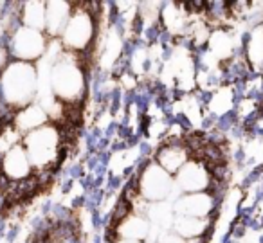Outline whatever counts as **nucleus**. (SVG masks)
<instances>
[{"label": "nucleus", "instance_id": "f257e3e1", "mask_svg": "<svg viewBox=\"0 0 263 243\" xmlns=\"http://www.w3.org/2000/svg\"><path fill=\"white\" fill-rule=\"evenodd\" d=\"M88 69L83 58L63 51L49 69V88L58 103L65 106V124L76 123L88 96Z\"/></svg>", "mask_w": 263, "mask_h": 243}, {"label": "nucleus", "instance_id": "f03ea898", "mask_svg": "<svg viewBox=\"0 0 263 243\" xmlns=\"http://www.w3.org/2000/svg\"><path fill=\"white\" fill-rule=\"evenodd\" d=\"M65 128L47 123L22 137V146L36 175H54L63 160L67 144Z\"/></svg>", "mask_w": 263, "mask_h": 243}, {"label": "nucleus", "instance_id": "7ed1b4c3", "mask_svg": "<svg viewBox=\"0 0 263 243\" xmlns=\"http://www.w3.org/2000/svg\"><path fill=\"white\" fill-rule=\"evenodd\" d=\"M38 98V69L36 63L11 62L0 69V103L13 110L34 103Z\"/></svg>", "mask_w": 263, "mask_h": 243}, {"label": "nucleus", "instance_id": "20e7f679", "mask_svg": "<svg viewBox=\"0 0 263 243\" xmlns=\"http://www.w3.org/2000/svg\"><path fill=\"white\" fill-rule=\"evenodd\" d=\"M98 4L90 2H74L72 15L58 38L60 45L65 52L83 58L99 38V16L101 11L96 13Z\"/></svg>", "mask_w": 263, "mask_h": 243}, {"label": "nucleus", "instance_id": "39448f33", "mask_svg": "<svg viewBox=\"0 0 263 243\" xmlns=\"http://www.w3.org/2000/svg\"><path fill=\"white\" fill-rule=\"evenodd\" d=\"M132 185L136 189L137 198L146 203L173 202V198L177 196L173 175L162 170L154 159L144 160L136 173V178L132 180Z\"/></svg>", "mask_w": 263, "mask_h": 243}, {"label": "nucleus", "instance_id": "423d86ee", "mask_svg": "<svg viewBox=\"0 0 263 243\" xmlns=\"http://www.w3.org/2000/svg\"><path fill=\"white\" fill-rule=\"evenodd\" d=\"M49 38L42 31H34L29 27H16L13 33H2L0 45L6 47L9 58L16 62L38 63L45 56L49 47Z\"/></svg>", "mask_w": 263, "mask_h": 243}, {"label": "nucleus", "instance_id": "0eeeda50", "mask_svg": "<svg viewBox=\"0 0 263 243\" xmlns=\"http://www.w3.org/2000/svg\"><path fill=\"white\" fill-rule=\"evenodd\" d=\"M175 191L177 195H190V193H205L211 191L220 195L218 188L222 182H218L213 175V170L205 160L198 157H191L175 175Z\"/></svg>", "mask_w": 263, "mask_h": 243}, {"label": "nucleus", "instance_id": "6e6552de", "mask_svg": "<svg viewBox=\"0 0 263 243\" xmlns=\"http://www.w3.org/2000/svg\"><path fill=\"white\" fill-rule=\"evenodd\" d=\"M175 216L190 218H216L220 207V195L211 191L177 195L172 202Z\"/></svg>", "mask_w": 263, "mask_h": 243}, {"label": "nucleus", "instance_id": "1a4fd4ad", "mask_svg": "<svg viewBox=\"0 0 263 243\" xmlns=\"http://www.w3.org/2000/svg\"><path fill=\"white\" fill-rule=\"evenodd\" d=\"M112 223V238L119 239H132V241H148L152 239V223L144 214L137 211H128L117 220H110Z\"/></svg>", "mask_w": 263, "mask_h": 243}, {"label": "nucleus", "instance_id": "9d476101", "mask_svg": "<svg viewBox=\"0 0 263 243\" xmlns=\"http://www.w3.org/2000/svg\"><path fill=\"white\" fill-rule=\"evenodd\" d=\"M191 157L193 155H191V149L187 146L186 139L172 137L159 144V148L155 149L154 160L170 175H175Z\"/></svg>", "mask_w": 263, "mask_h": 243}, {"label": "nucleus", "instance_id": "9b49d317", "mask_svg": "<svg viewBox=\"0 0 263 243\" xmlns=\"http://www.w3.org/2000/svg\"><path fill=\"white\" fill-rule=\"evenodd\" d=\"M0 175L8 178L11 184L22 182L34 175V170L31 166V160L24 149L22 142L9 149L6 155L0 157Z\"/></svg>", "mask_w": 263, "mask_h": 243}, {"label": "nucleus", "instance_id": "f8f14e48", "mask_svg": "<svg viewBox=\"0 0 263 243\" xmlns=\"http://www.w3.org/2000/svg\"><path fill=\"white\" fill-rule=\"evenodd\" d=\"M74 2L67 0H51L45 2V29L44 33L47 34L49 40H58L72 15Z\"/></svg>", "mask_w": 263, "mask_h": 243}, {"label": "nucleus", "instance_id": "ddd939ff", "mask_svg": "<svg viewBox=\"0 0 263 243\" xmlns=\"http://www.w3.org/2000/svg\"><path fill=\"white\" fill-rule=\"evenodd\" d=\"M215 218H190V216H175L172 231L182 236L184 239H202L208 236L213 229Z\"/></svg>", "mask_w": 263, "mask_h": 243}, {"label": "nucleus", "instance_id": "4468645a", "mask_svg": "<svg viewBox=\"0 0 263 243\" xmlns=\"http://www.w3.org/2000/svg\"><path fill=\"white\" fill-rule=\"evenodd\" d=\"M51 123L49 121V116L45 114V110L38 105L36 101L31 103V105L24 106V108L16 110L15 119H13V126L22 134V137L29 132L36 130V128L44 126V124Z\"/></svg>", "mask_w": 263, "mask_h": 243}, {"label": "nucleus", "instance_id": "2eb2a0df", "mask_svg": "<svg viewBox=\"0 0 263 243\" xmlns=\"http://www.w3.org/2000/svg\"><path fill=\"white\" fill-rule=\"evenodd\" d=\"M20 24L34 31L45 29V2H20Z\"/></svg>", "mask_w": 263, "mask_h": 243}, {"label": "nucleus", "instance_id": "dca6fc26", "mask_svg": "<svg viewBox=\"0 0 263 243\" xmlns=\"http://www.w3.org/2000/svg\"><path fill=\"white\" fill-rule=\"evenodd\" d=\"M108 243H143V241H132V239H119V238H112Z\"/></svg>", "mask_w": 263, "mask_h": 243}, {"label": "nucleus", "instance_id": "f3484780", "mask_svg": "<svg viewBox=\"0 0 263 243\" xmlns=\"http://www.w3.org/2000/svg\"><path fill=\"white\" fill-rule=\"evenodd\" d=\"M144 243H157L155 239H148V241H144Z\"/></svg>", "mask_w": 263, "mask_h": 243}]
</instances>
